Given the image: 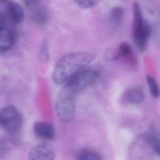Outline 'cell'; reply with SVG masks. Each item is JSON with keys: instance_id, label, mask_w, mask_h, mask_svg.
<instances>
[{"instance_id": "5", "label": "cell", "mask_w": 160, "mask_h": 160, "mask_svg": "<svg viewBox=\"0 0 160 160\" xmlns=\"http://www.w3.org/2000/svg\"><path fill=\"white\" fill-rule=\"evenodd\" d=\"M0 123L2 128L7 133H17L22 127L23 123L22 114L14 106L4 107L0 113Z\"/></svg>"}, {"instance_id": "15", "label": "cell", "mask_w": 160, "mask_h": 160, "mask_svg": "<svg viewBox=\"0 0 160 160\" xmlns=\"http://www.w3.org/2000/svg\"><path fill=\"white\" fill-rule=\"evenodd\" d=\"M48 18V13L44 8L37 9L32 15V20L33 22L39 25H43L46 23Z\"/></svg>"}, {"instance_id": "14", "label": "cell", "mask_w": 160, "mask_h": 160, "mask_svg": "<svg viewBox=\"0 0 160 160\" xmlns=\"http://www.w3.org/2000/svg\"><path fill=\"white\" fill-rule=\"evenodd\" d=\"M49 59V46L47 40H44L42 42L39 49L38 60L42 63L47 62Z\"/></svg>"}, {"instance_id": "18", "label": "cell", "mask_w": 160, "mask_h": 160, "mask_svg": "<svg viewBox=\"0 0 160 160\" xmlns=\"http://www.w3.org/2000/svg\"><path fill=\"white\" fill-rule=\"evenodd\" d=\"M118 48L121 56L125 58H129L132 55V48L128 43H121L119 46Z\"/></svg>"}, {"instance_id": "1", "label": "cell", "mask_w": 160, "mask_h": 160, "mask_svg": "<svg viewBox=\"0 0 160 160\" xmlns=\"http://www.w3.org/2000/svg\"><path fill=\"white\" fill-rule=\"evenodd\" d=\"M89 52H73L62 56L56 63L52 75L53 81L58 85L66 83L75 74L86 68L94 59Z\"/></svg>"}, {"instance_id": "9", "label": "cell", "mask_w": 160, "mask_h": 160, "mask_svg": "<svg viewBox=\"0 0 160 160\" xmlns=\"http://www.w3.org/2000/svg\"><path fill=\"white\" fill-rule=\"evenodd\" d=\"M6 12L10 20L14 24H20L25 18L24 10L22 6L16 2H7Z\"/></svg>"}, {"instance_id": "10", "label": "cell", "mask_w": 160, "mask_h": 160, "mask_svg": "<svg viewBox=\"0 0 160 160\" xmlns=\"http://www.w3.org/2000/svg\"><path fill=\"white\" fill-rule=\"evenodd\" d=\"M15 37L12 32L5 27L0 30V51L6 53L11 49L14 44Z\"/></svg>"}, {"instance_id": "16", "label": "cell", "mask_w": 160, "mask_h": 160, "mask_svg": "<svg viewBox=\"0 0 160 160\" xmlns=\"http://www.w3.org/2000/svg\"><path fill=\"white\" fill-rule=\"evenodd\" d=\"M146 80L152 97L155 98L159 97L160 95V88L155 78L151 76L148 75Z\"/></svg>"}, {"instance_id": "8", "label": "cell", "mask_w": 160, "mask_h": 160, "mask_svg": "<svg viewBox=\"0 0 160 160\" xmlns=\"http://www.w3.org/2000/svg\"><path fill=\"white\" fill-rule=\"evenodd\" d=\"M145 139L153 151L160 156V130L152 124L145 134Z\"/></svg>"}, {"instance_id": "21", "label": "cell", "mask_w": 160, "mask_h": 160, "mask_svg": "<svg viewBox=\"0 0 160 160\" xmlns=\"http://www.w3.org/2000/svg\"><path fill=\"white\" fill-rule=\"evenodd\" d=\"M9 0H0V1L2 3H6V2H8Z\"/></svg>"}, {"instance_id": "13", "label": "cell", "mask_w": 160, "mask_h": 160, "mask_svg": "<svg viewBox=\"0 0 160 160\" xmlns=\"http://www.w3.org/2000/svg\"><path fill=\"white\" fill-rule=\"evenodd\" d=\"M76 158L79 160H102L101 154L94 150L83 148L78 150L76 153Z\"/></svg>"}, {"instance_id": "22", "label": "cell", "mask_w": 160, "mask_h": 160, "mask_svg": "<svg viewBox=\"0 0 160 160\" xmlns=\"http://www.w3.org/2000/svg\"><path fill=\"white\" fill-rule=\"evenodd\" d=\"M159 35H160V34H159Z\"/></svg>"}, {"instance_id": "12", "label": "cell", "mask_w": 160, "mask_h": 160, "mask_svg": "<svg viewBox=\"0 0 160 160\" xmlns=\"http://www.w3.org/2000/svg\"><path fill=\"white\" fill-rule=\"evenodd\" d=\"M124 11L122 7L117 6L111 9L109 13V18L111 23L114 27H121L124 19Z\"/></svg>"}, {"instance_id": "7", "label": "cell", "mask_w": 160, "mask_h": 160, "mask_svg": "<svg viewBox=\"0 0 160 160\" xmlns=\"http://www.w3.org/2000/svg\"><path fill=\"white\" fill-rule=\"evenodd\" d=\"M33 130L35 135L42 140L50 141L56 138L55 128L51 123L47 122H36L33 124Z\"/></svg>"}, {"instance_id": "19", "label": "cell", "mask_w": 160, "mask_h": 160, "mask_svg": "<svg viewBox=\"0 0 160 160\" xmlns=\"http://www.w3.org/2000/svg\"><path fill=\"white\" fill-rule=\"evenodd\" d=\"M119 48H111L108 49L105 53V57L108 60L112 61L117 60L120 57Z\"/></svg>"}, {"instance_id": "11", "label": "cell", "mask_w": 160, "mask_h": 160, "mask_svg": "<svg viewBox=\"0 0 160 160\" xmlns=\"http://www.w3.org/2000/svg\"><path fill=\"white\" fill-rule=\"evenodd\" d=\"M125 100L132 104H139L143 102L145 99V93L142 88L134 87L126 92L124 95Z\"/></svg>"}, {"instance_id": "3", "label": "cell", "mask_w": 160, "mask_h": 160, "mask_svg": "<svg viewBox=\"0 0 160 160\" xmlns=\"http://www.w3.org/2000/svg\"><path fill=\"white\" fill-rule=\"evenodd\" d=\"M76 96L64 86L58 94L55 107L57 115L62 122H70L73 119L75 114Z\"/></svg>"}, {"instance_id": "4", "label": "cell", "mask_w": 160, "mask_h": 160, "mask_svg": "<svg viewBox=\"0 0 160 160\" xmlns=\"http://www.w3.org/2000/svg\"><path fill=\"white\" fill-rule=\"evenodd\" d=\"M99 76L97 71L91 68H85L72 77L64 87L75 95L93 85Z\"/></svg>"}, {"instance_id": "2", "label": "cell", "mask_w": 160, "mask_h": 160, "mask_svg": "<svg viewBox=\"0 0 160 160\" xmlns=\"http://www.w3.org/2000/svg\"><path fill=\"white\" fill-rule=\"evenodd\" d=\"M133 39L140 52H143L150 36L151 29L148 23L144 19L141 7L138 2L133 3Z\"/></svg>"}, {"instance_id": "17", "label": "cell", "mask_w": 160, "mask_h": 160, "mask_svg": "<svg viewBox=\"0 0 160 160\" xmlns=\"http://www.w3.org/2000/svg\"><path fill=\"white\" fill-rule=\"evenodd\" d=\"M99 0H74L78 7L84 9H89L95 7L99 3Z\"/></svg>"}, {"instance_id": "20", "label": "cell", "mask_w": 160, "mask_h": 160, "mask_svg": "<svg viewBox=\"0 0 160 160\" xmlns=\"http://www.w3.org/2000/svg\"><path fill=\"white\" fill-rule=\"evenodd\" d=\"M39 0H24V3L26 6L28 7H32L37 4Z\"/></svg>"}, {"instance_id": "6", "label": "cell", "mask_w": 160, "mask_h": 160, "mask_svg": "<svg viewBox=\"0 0 160 160\" xmlns=\"http://www.w3.org/2000/svg\"><path fill=\"white\" fill-rule=\"evenodd\" d=\"M54 147L48 143L39 144L33 148L29 153L30 160H53L56 157Z\"/></svg>"}]
</instances>
